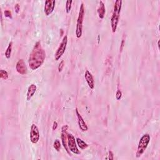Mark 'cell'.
Segmentation results:
<instances>
[{
  "label": "cell",
  "mask_w": 160,
  "mask_h": 160,
  "mask_svg": "<svg viewBox=\"0 0 160 160\" xmlns=\"http://www.w3.org/2000/svg\"><path fill=\"white\" fill-rule=\"evenodd\" d=\"M158 47H159V41H158Z\"/></svg>",
  "instance_id": "obj_27"
},
{
  "label": "cell",
  "mask_w": 160,
  "mask_h": 160,
  "mask_svg": "<svg viewBox=\"0 0 160 160\" xmlns=\"http://www.w3.org/2000/svg\"><path fill=\"white\" fill-rule=\"evenodd\" d=\"M121 96H122L121 91H120L119 90H118L117 91H116V99L119 100L121 98Z\"/></svg>",
  "instance_id": "obj_20"
},
{
  "label": "cell",
  "mask_w": 160,
  "mask_h": 160,
  "mask_svg": "<svg viewBox=\"0 0 160 160\" xmlns=\"http://www.w3.org/2000/svg\"><path fill=\"white\" fill-rule=\"evenodd\" d=\"M36 90H37V86L36 84H31L30 85L28 88L27 93H26V99H27L28 101H30L31 98L34 96L35 93L36 91Z\"/></svg>",
  "instance_id": "obj_13"
},
{
  "label": "cell",
  "mask_w": 160,
  "mask_h": 160,
  "mask_svg": "<svg viewBox=\"0 0 160 160\" xmlns=\"http://www.w3.org/2000/svg\"><path fill=\"white\" fill-rule=\"evenodd\" d=\"M53 147H54V148L57 151H60V148H61V143H60L59 139H56L54 141V143H53Z\"/></svg>",
  "instance_id": "obj_18"
},
{
  "label": "cell",
  "mask_w": 160,
  "mask_h": 160,
  "mask_svg": "<svg viewBox=\"0 0 160 160\" xmlns=\"http://www.w3.org/2000/svg\"><path fill=\"white\" fill-rule=\"evenodd\" d=\"M73 3V1L71 0H68L66 1V11L67 13H70L71 9V4Z\"/></svg>",
  "instance_id": "obj_19"
},
{
  "label": "cell",
  "mask_w": 160,
  "mask_h": 160,
  "mask_svg": "<svg viewBox=\"0 0 160 160\" xmlns=\"http://www.w3.org/2000/svg\"><path fill=\"white\" fill-rule=\"evenodd\" d=\"M124 43V39H123V41L121 42V48H120V50H121V51H122V50H123Z\"/></svg>",
  "instance_id": "obj_26"
},
{
  "label": "cell",
  "mask_w": 160,
  "mask_h": 160,
  "mask_svg": "<svg viewBox=\"0 0 160 160\" xmlns=\"http://www.w3.org/2000/svg\"><path fill=\"white\" fill-rule=\"evenodd\" d=\"M76 116H77V118H78V123L79 128L81 129V130L83 131H88V126L85 123L83 117L81 116V115H80V113H79L78 108H76Z\"/></svg>",
  "instance_id": "obj_10"
},
{
  "label": "cell",
  "mask_w": 160,
  "mask_h": 160,
  "mask_svg": "<svg viewBox=\"0 0 160 160\" xmlns=\"http://www.w3.org/2000/svg\"><path fill=\"white\" fill-rule=\"evenodd\" d=\"M84 16V4L82 3L80 6L79 15L77 19L76 23V36L77 38H80L82 36L83 33V23Z\"/></svg>",
  "instance_id": "obj_4"
},
{
  "label": "cell",
  "mask_w": 160,
  "mask_h": 160,
  "mask_svg": "<svg viewBox=\"0 0 160 160\" xmlns=\"http://www.w3.org/2000/svg\"><path fill=\"white\" fill-rule=\"evenodd\" d=\"M56 1L55 0H46L44 7V11L46 16H50L53 12L55 8Z\"/></svg>",
  "instance_id": "obj_8"
},
{
  "label": "cell",
  "mask_w": 160,
  "mask_h": 160,
  "mask_svg": "<svg viewBox=\"0 0 160 160\" xmlns=\"http://www.w3.org/2000/svg\"><path fill=\"white\" fill-rule=\"evenodd\" d=\"M16 70L17 72L19 73L20 75H25L27 74V71H28L27 67H26V65L23 59H19L18 62L16 63Z\"/></svg>",
  "instance_id": "obj_9"
},
{
  "label": "cell",
  "mask_w": 160,
  "mask_h": 160,
  "mask_svg": "<svg viewBox=\"0 0 160 160\" xmlns=\"http://www.w3.org/2000/svg\"><path fill=\"white\" fill-rule=\"evenodd\" d=\"M4 15L6 17L12 19V14H11V12L10 10H6L4 11Z\"/></svg>",
  "instance_id": "obj_22"
},
{
  "label": "cell",
  "mask_w": 160,
  "mask_h": 160,
  "mask_svg": "<svg viewBox=\"0 0 160 160\" xmlns=\"http://www.w3.org/2000/svg\"><path fill=\"white\" fill-rule=\"evenodd\" d=\"M46 53L41 45L40 41H38L31 52L28 58V64L32 70H36L41 66L44 61Z\"/></svg>",
  "instance_id": "obj_1"
},
{
  "label": "cell",
  "mask_w": 160,
  "mask_h": 160,
  "mask_svg": "<svg viewBox=\"0 0 160 160\" xmlns=\"http://www.w3.org/2000/svg\"><path fill=\"white\" fill-rule=\"evenodd\" d=\"M15 11L16 13H18L19 12V10H20V6L19 5L18 3L16 4L15 6Z\"/></svg>",
  "instance_id": "obj_23"
},
{
  "label": "cell",
  "mask_w": 160,
  "mask_h": 160,
  "mask_svg": "<svg viewBox=\"0 0 160 160\" xmlns=\"http://www.w3.org/2000/svg\"><path fill=\"white\" fill-rule=\"evenodd\" d=\"M150 136L149 134H145L141 138L138 146L137 151L136 154V158H139L143 154L146 148H147L148 146L150 143Z\"/></svg>",
  "instance_id": "obj_3"
},
{
  "label": "cell",
  "mask_w": 160,
  "mask_h": 160,
  "mask_svg": "<svg viewBox=\"0 0 160 160\" xmlns=\"http://www.w3.org/2000/svg\"><path fill=\"white\" fill-rule=\"evenodd\" d=\"M58 127V123L56 121H54L53 122V130H55Z\"/></svg>",
  "instance_id": "obj_25"
},
{
  "label": "cell",
  "mask_w": 160,
  "mask_h": 160,
  "mask_svg": "<svg viewBox=\"0 0 160 160\" xmlns=\"http://www.w3.org/2000/svg\"><path fill=\"white\" fill-rule=\"evenodd\" d=\"M113 156H114V155H113V152L111 151H109V159L110 160L113 159V158H113Z\"/></svg>",
  "instance_id": "obj_24"
},
{
  "label": "cell",
  "mask_w": 160,
  "mask_h": 160,
  "mask_svg": "<svg viewBox=\"0 0 160 160\" xmlns=\"http://www.w3.org/2000/svg\"><path fill=\"white\" fill-rule=\"evenodd\" d=\"M97 12H98L99 18L100 19H103L105 15L106 9H105V5L102 1H100L99 2V6L97 10Z\"/></svg>",
  "instance_id": "obj_14"
},
{
  "label": "cell",
  "mask_w": 160,
  "mask_h": 160,
  "mask_svg": "<svg viewBox=\"0 0 160 160\" xmlns=\"http://www.w3.org/2000/svg\"><path fill=\"white\" fill-rule=\"evenodd\" d=\"M67 131L65 130H62L61 131V140H62V143L64 146V148L65 150L66 151L69 155H71L70 150L68 148V138H67Z\"/></svg>",
  "instance_id": "obj_12"
},
{
  "label": "cell",
  "mask_w": 160,
  "mask_h": 160,
  "mask_svg": "<svg viewBox=\"0 0 160 160\" xmlns=\"http://www.w3.org/2000/svg\"><path fill=\"white\" fill-rule=\"evenodd\" d=\"M122 6V1L121 0H117L115 3L114 8H113V15L111 19V25L112 32L115 33L116 31L118 24L119 22L120 12H121Z\"/></svg>",
  "instance_id": "obj_2"
},
{
  "label": "cell",
  "mask_w": 160,
  "mask_h": 160,
  "mask_svg": "<svg viewBox=\"0 0 160 160\" xmlns=\"http://www.w3.org/2000/svg\"><path fill=\"white\" fill-rule=\"evenodd\" d=\"M67 138H68V146L70 151L74 153V154L79 155L81 152L79 151V150L78 148L76 141L74 136L71 134V133H68Z\"/></svg>",
  "instance_id": "obj_5"
},
{
  "label": "cell",
  "mask_w": 160,
  "mask_h": 160,
  "mask_svg": "<svg viewBox=\"0 0 160 160\" xmlns=\"http://www.w3.org/2000/svg\"><path fill=\"white\" fill-rule=\"evenodd\" d=\"M40 138L39 131L37 126L35 124H33L31 127L30 130V141L32 143L36 144L37 143Z\"/></svg>",
  "instance_id": "obj_7"
},
{
  "label": "cell",
  "mask_w": 160,
  "mask_h": 160,
  "mask_svg": "<svg viewBox=\"0 0 160 160\" xmlns=\"http://www.w3.org/2000/svg\"><path fill=\"white\" fill-rule=\"evenodd\" d=\"M67 43H68V37L67 36L65 35L63 38L61 43H60L58 50H56V52L55 53V59L56 61L59 60L63 55L66 48V46H67Z\"/></svg>",
  "instance_id": "obj_6"
},
{
  "label": "cell",
  "mask_w": 160,
  "mask_h": 160,
  "mask_svg": "<svg viewBox=\"0 0 160 160\" xmlns=\"http://www.w3.org/2000/svg\"><path fill=\"white\" fill-rule=\"evenodd\" d=\"M12 46H13V42L11 41L5 52V56L7 59H10L11 57V51H12Z\"/></svg>",
  "instance_id": "obj_16"
},
{
  "label": "cell",
  "mask_w": 160,
  "mask_h": 160,
  "mask_svg": "<svg viewBox=\"0 0 160 160\" xmlns=\"http://www.w3.org/2000/svg\"><path fill=\"white\" fill-rule=\"evenodd\" d=\"M84 77H85L86 81V82H87L90 89H91V90L94 89V88H95L94 78H93L92 74L88 70L86 71L85 74H84Z\"/></svg>",
  "instance_id": "obj_11"
},
{
  "label": "cell",
  "mask_w": 160,
  "mask_h": 160,
  "mask_svg": "<svg viewBox=\"0 0 160 160\" xmlns=\"http://www.w3.org/2000/svg\"><path fill=\"white\" fill-rule=\"evenodd\" d=\"M63 67H64V61L63 60H62V61L60 62V63L59 64V66H58V71L59 73L62 71Z\"/></svg>",
  "instance_id": "obj_21"
},
{
  "label": "cell",
  "mask_w": 160,
  "mask_h": 160,
  "mask_svg": "<svg viewBox=\"0 0 160 160\" xmlns=\"http://www.w3.org/2000/svg\"><path fill=\"white\" fill-rule=\"evenodd\" d=\"M0 77H1V79H7L8 78V72L4 70H0Z\"/></svg>",
  "instance_id": "obj_17"
},
{
  "label": "cell",
  "mask_w": 160,
  "mask_h": 160,
  "mask_svg": "<svg viewBox=\"0 0 160 160\" xmlns=\"http://www.w3.org/2000/svg\"><path fill=\"white\" fill-rule=\"evenodd\" d=\"M76 141L77 144L78 145L79 148L81 150H85L88 147V144L87 143H86L84 141H83L81 139H80L79 138H76Z\"/></svg>",
  "instance_id": "obj_15"
}]
</instances>
